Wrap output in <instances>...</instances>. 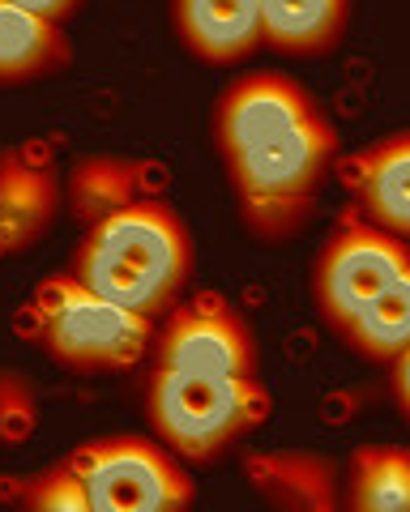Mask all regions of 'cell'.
<instances>
[{"label": "cell", "mask_w": 410, "mask_h": 512, "mask_svg": "<svg viewBox=\"0 0 410 512\" xmlns=\"http://www.w3.org/2000/svg\"><path fill=\"white\" fill-rule=\"evenodd\" d=\"M13 5H22V9H30V13H39V18H47V22H65L69 13L82 5V0H13Z\"/></svg>", "instance_id": "20"}, {"label": "cell", "mask_w": 410, "mask_h": 512, "mask_svg": "<svg viewBox=\"0 0 410 512\" xmlns=\"http://www.w3.org/2000/svg\"><path fill=\"white\" fill-rule=\"evenodd\" d=\"M141 197H146V175H141V167L129 163V158L90 154V158H77L69 171V201H73V214L82 218L86 227L129 210Z\"/></svg>", "instance_id": "14"}, {"label": "cell", "mask_w": 410, "mask_h": 512, "mask_svg": "<svg viewBox=\"0 0 410 512\" xmlns=\"http://www.w3.org/2000/svg\"><path fill=\"white\" fill-rule=\"evenodd\" d=\"M244 474L252 491L282 512H334L342 504L338 470L317 453H252Z\"/></svg>", "instance_id": "10"}, {"label": "cell", "mask_w": 410, "mask_h": 512, "mask_svg": "<svg viewBox=\"0 0 410 512\" xmlns=\"http://www.w3.org/2000/svg\"><path fill=\"white\" fill-rule=\"evenodd\" d=\"M159 367L218 376H257V338L227 303H197L167 320L159 338Z\"/></svg>", "instance_id": "7"}, {"label": "cell", "mask_w": 410, "mask_h": 512, "mask_svg": "<svg viewBox=\"0 0 410 512\" xmlns=\"http://www.w3.org/2000/svg\"><path fill=\"white\" fill-rule=\"evenodd\" d=\"M364 218L398 239H410V133L372 146L359 175Z\"/></svg>", "instance_id": "13"}, {"label": "cell", "mask_w": 410, "mask_h": 512, "mask_svg": "<svg viewBox=\"0 0 410 512\" xmlns=\"http://www.w3.org/2000/svg\"><path fill=\"white\" fill-rule=\"evenodd\" d=\"M35 342L56 363L77 372H103V367H129L150 350L154 329L124 303L90 291L77 278H52L35 291Z\"/></svg>", "instance_id": "4"}, {"label": "cell", "mask_w": 410, "mask_h": 512, "mask_svg": "<svg viewBox=\"0 0 410 512\" xmlns=\"http://www.w3.org/2000/svg\"><path fill=\"white\" fill-rule=\"evenodd\" d=\"M60 214V180L52 167L0 158V252H26L52 231Z\"/></svg>", "instance_id": "8"}, {"label": "cell", "mask_w": 410, "mask_h": 512, "mask_svg": "<svg viewBox=\"0 0 410 512\" xmlns=\"http://www.w3.org/2000/svg\"><path fill=\"white\" fill-rule=\"evenodd\" d=\"M39 423V410H35V397L18 380V372H0V436L9 444L26 440Z\"/></svg>", "instance_id": "18"}, {"label": "cell", "mask_w": 410, "mask_h": 512, "mask_svg": "<svg viewBox=\"0 0 410 512\" xmlns=\"http://www.w3.org/2000/svg\"><path fill=\"white\" fill-rule=\"evenodd\" d=\"M73 461L90 491V512H167L193 504V478L176 453L146 436L90 440Z\"/></svg>", "instance_id": "5"}, {"label": "cell", "mask_w": 410, "mask_h": 512, "mask_svg": "<svg viewBox=\"0 0 410 512\" xmlns=\"http://www.w3.org/2000/svg\"><path fill=\"white\" fill-rule=\"evenodd\" d=\"M406 265H410L406 239L372 227V222L342 227L321 248L317 269H312V291H317L321 316L334 329H346L359 316V308L381 295Z\"/></svg>", "instance_id": "6"}, {"label": "cell", "mask_w": 410, "mask_h": 512, "mask_svg": "<svg viewBox=\"0 0 410 512\" xmlns=\"http://www.w3.org/2000/svg\"><path fill=\"white\" fill-rule=\"evenodd\" d=\"M389 363H393V397H398V410L406 414V423H410V346Z\"/></svg>", "instance_id": "19"}, {"label": "cell", "mask_w": 410, "mask_h": 512, "mask_svg": "<svg viewBox=\"0 0 410 512\" xmlns=\"http://www.w3.org/2000/svg\"><path fill=\"white\" fill-rule=\"evenodd\" d=\"M351 512H410V453L406 448L364 444L351 457L346 478Z\"/></svg>", "instance_id": "15"}, {"label": "cell", "mask_w": 410, "mask_h": 512, "mask_svg": "<svg viewBox=\"0 0 410 512\" xmlns=\"http://www.w3.org/2000/svg\"><path fill=\"white\" fill-rule=\"evenodd\" d=\"M351 0H261V39L291 56H321L338 47Z\"/></svg>", "instance_id": "11"}, {"label": "cell", "mask_w": 410, "mask_h": 512, "mask_svg": "<svg viewBox=\"0 0 410 512\" xmlns=\"http://www.w3.org/2000/svg\"><path fill=\"white\" fill-rule=\"evenodd\" d=\"M171 18L188 52L231 64L252 56L261 39V0H171Z\"/></svg>", "instance_id": "9"}, {"label": "cell", "mask_w": 410, "mask_h": 512, "mask_svg": "<svg viewBox=\"0 0 410 512\" xmlns=\"http://www.w3.org/2000/svg\"><path fill=\"white\" fill-rule=\"evenodd\" d=\"M218 154L244 227L282 244L317 210L338 133L317 99L282 73H252L223 90L214 111Z\"/></svg>", "instance_id": "1"}, {"label": "cell", "mask_w": 410, "mask_h": 512, "mask_svg": "<svg viewBox=\"0 0 410 512\" xmlns=\"http://www.w3.org/2000/svg\"><path fill=\"white\" fill-rule=\"evenodd\" d=\"M270 397L257 376L159 367L150 380V423L176 457L210 461L265 419Z\"/></svg>", "instance_id": "3"}, {"label": "cell", "mask_w": 410, "mask_h": 512, "mask_svg": "<svg viewBox=\"0 0 410 512\" xmlns=\"http://www.w3.org/2000/svg\"><path fill=\"white\" fill-rule=\"evenodd\" d=\"M193 274V239L176 205L141 197L129 210L86 227L73 256V278L90 291L124 303L141 316H159L180 299Z\"/></svg>", "instance_id": "2"}, {"label": "cell", "mask_w": 410, "mask_h": 512, "mask_svg": "<svg viewBox=\"0 0 410 512\" xmlns=\"http://www.w3.org/2000/svg\"><path fill=\"white\" fill-rule=\"evenodd\" d=\"M364 359H398L410 346V265L376 299H368L359 316L342 329Z\"/></svg>", "instance_id": "16"}, {"label": "cell", "mask_w": 410, "mask_h": 512, "mask_svg": "<svg viewBox=\"0 0 410 512\" xmlns=\"http://www.w3.org/2000/svg\"><path fill=\"white\" fill-rule=\"evenodd\" d=\"M69 60V43L56 22L13 0H0V82H35Z\"/></svg>", "instance_id": "12"}, {"label": "cell", "mask_w": 410, "mask_h": 512, "mask_svg": "<svg viewBox=\"0 0 410 512\" xmlns=\"http://www.w3.org/2000/svg\"><path fill=\"white\" fill-rule=\"evenodd\" d=\"M22 504L30 512H90V491L77 461H60V466L35 474L22 491Z\"/></svg>", "instance_id": "17"}]
</instances>
